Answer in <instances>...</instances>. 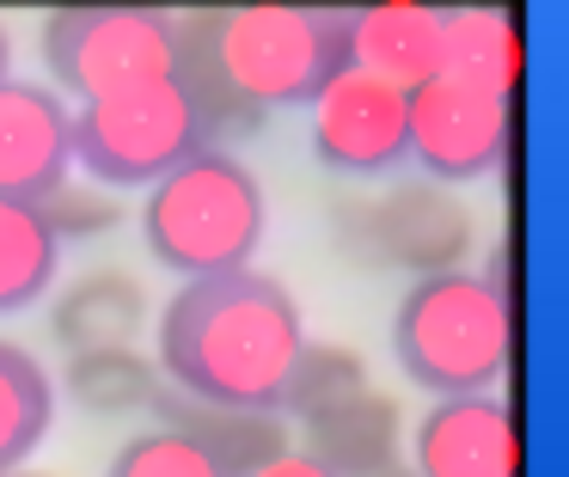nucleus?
I'll return each mask as SVG.
<instances>
[{
	"instance_id": "nucleus-19",
	"label": "nucleus",
	"mask_w": 569,
	"mask_h": 477,
	"mask_svg": "<svg viewBox=\"0 0 569 477\" xmlns=\"http://www.w3.org/2000/svg\"><path fill=\"white\" fill-rule=\"evenodd\" d=\"M62 391L92 416H123V410H153L166 379L141 349H92V355H68Z\"/></svg>"
},
{
	"instance_id": "nucleus-6",
	"label": "nucleus",
	"mask_w": 569,
	"mask_h": 477,
	"mask_svg": "<svg viewBox=\"0 0 569 477\" xmlns=\"http://www.w3.org/2000/svg\"><path fill=\"white\" fill-rule=\"evenodd\" d=\"M68 141H74V166H87V178L99 190H148L178 159L209 147L190 98L178 92V80L80 105Z\"/></svg>"
},
{
	"instance_id": "nucleus-4",
	"label": "nucleus",
	"mask_w": 569,
	"mask_h": 477,
	"mask_svg": "<svg viewBox=\"0 0 569 477\" xmlns=\"http://www.w3.org/2000/svg\"><path fill=\"white\" fill-rule=\"evenodd\" d=\"M263 183L233 147H197L141 196V239L178 281L251 269L263 245Z\"/></svg>"
},
{
	"instance_id": "nucleus-23",
	"label": "nucleus",
	"mask_w": 569,
	"mask_h": 477,
	"mask_svg": "<svg viewBox=\"0 0 569 477\" xmlns=\"http://www.w3.org/2000/svg\"><path fill=\"white\" fill-rule=\"evenodd\" d=\"M251 477H331V471H325L319 459H307V453H300V447H288V453H276L270 465H258V471H251Z\"/></svg>"
},
{
	"instance_id": "nucleus-9",
	"label": "nucleus",
	"mask_w": 569,
	"mask_h": 477,
	"mask_svg": "<svg viewBox=\"0 0 569 477\" xmlns=\"http://www.w3.org/2000/svg\"><path fill=\"white\" fill-rule=\"evenodd\" d=\"M312 153L349 178H373V171H392L398 159H410L405 86L380 80L356 61L337 68L312 92Z\"/></svg>"
},
{
	"instance_id": "nucleus-26",
	"label": "nucleus",
	"mask_w": 569,
	"mask_h": 477,
	"mask_svg": "<svg viewBox=\"0 0 569 477\" xmlns=\"http://www.w3.org/2000/svg\"><path fill=\"white\" fill-rule=\"evenodd\" d=\"M13 477H43V471H13Z\"/></svg>"
},
{
	"instance_id": "nucleus-8",
	"label": "nucleus",
	"mask_w": 569,
	"mask_h": 477,
	"mask_svg": "<svg viewBox=\"0 0 569 477\" xmlns=\"http://www.w3.org/2000/svg\"><path fill=\"white\" fill-rule=\"evenodd\" d=\"M410 105V153L422 159V178L435 183H471L490 178L515 141V98L466 80V73L435 68L405 92Z\"/></svg>"
},
{
	"instance_id": "nucleus-22",
	"label": "nucleus",
	"mask_w": 569,
	"mask_h": 477,
	"mask_svg": "<svg viewBox=\"0 0 569 477\" xmlns=\"http://www.w3.org/2000/svg\"><path fill=\"white\" fill-rule=\"evenodd\" d=\"M38 215L50 220L56 245L68 239H92V232H111L123 220V202L111 190H99L92 178H62L50 196H38Z\"/></svg>"
},
{
	"instance_id": "nucleus-20",
	"label": "nucleus",
	"mask_w": 569,
	"mask_h": 477,
	"mask_svg": "<svg viewBox=\"0 0 569 477\" xmlns=\"http://www.w3.org/2000/svg\"><path fill=\"white\" fill-rule=\"evenodd\" d=\"M368 391V361H361L349 342H300L295 367H288L282 379V398H276V410L295 416V423H307V416H325L337 410V404L361 398Z\"/></svg>"
},
{
	"instance_id": "nucleus-7",
	"label": "nucleus",
	"mask_w": 569,
	"mask_h": 477,
	"mask_svg": "<svg viewBox=\"0 0 569 477\" xmlns=\"http://www.w3.org/2000/svg\"><path fill=\"white\" fill-rule=\"evenodd\" d=\"M337 239L356 264L405 269L417 281L466 264L471 245H478V227H471V208L447 183L405 178L386 196H343L337 202Z\"/></svg>"
},
{
	"instance_id": "nucleus-3",
	"label": "nucleus",
	"mask_w": 569,
	"mask_h": 477,
	"mask_svg": "<svg viewBox=\"0 0 569 477\" xmlns=\"http://www.w3.org/2000/svg\"><path fill=\"white\" fill-rule=\"evenodd\" d=\"M515 349V306L496 269H441L417 276L398 294L392 355L422 391L435 398H471L496 391Z\"/></svg>"
},
{
	"instance_id": "nucleus-14",
	"label": "nucleus",
	"mask_w": 569,
	"mask_h": 477,
	"mask_svg": "<svg viewBox=\"0 0 569 477\" xmlns=\"http://www.w3.org/2000/svg\"><path fill=\"white\" fill-rule=\"evenodd\" d=\"M349 61L410 92L441 68V7H422V0L356 7L349 12Z\"/></svg>"
},
{
	"instance_id": "nucleus-25",
	"label": "nucleus",
	"mask_w": 569,
	"mask_h": 477,
	"mask_svg": "<svg viewBox=\"0 0 569 477\" xmlns=\"http://www.w3.org/2000/svg\"><path fill=\"white\" fill-rule=\"evenodd\" d=\"M380 477H417V471H410V465H392V471H380Z\"/></svg>"
},
{
	"instance_id": "nucleus-24",
	"label": "nucleus",
	"mask_w": 569,
	"mask_h": 477,
	"mask_svg": "<svg viewBox=\"0 0 569 477\" xmlns=\"http://www.w3.org/2000/svg\"><path fill=\"white\" fill-rule=\"evenodd\" d=\"M0 80H13V31L0 24Z\"/></svg>"
},
{
	"instance_id": "nucleus-17",
	"label": "nucleus",
	"mask_w": 569,
	"mask_h": 477,
	"mask_svg": "<svg viewBox=\"0 0 569 477\" xmlns=\"http://www.w3.org/2000/svg\"><path fill=\"white\" fill-rule=\"evenodd\" d=\"M56 423V379L26 342L0 337V471H19V465L38 453V440Z\"/></svg>"
},
{
	"instance_id": "nucleus-15",
	"label": "nucleus",
	"mask_w": 569,
	"mask_h": 477,
	"mask_svg": "<svg viewBox=\"0 0 569 477\" xmlns=\"http://www.w3.org/2000/svg\"><path fill=\"white\" fill-rule=\"evenodd\" d=\"M141 325H148V288L129 269H87L50 306V330L68 355L129 349L141 337Z\"/></svg>"
},
{
	"instance_id": "nucleus-27",
	"label": "nucleus",
	"mask_w": 569,
	"mask_h": 477,
	"mask_svg": "<svg viewBox=\"0 0 569 477\" xmlns=\"http://www.w3.org/2000/svg\"><path fill=\"white\" fill-rule=\"evenodd\" d=\"M0 477H13V471H0Z\"/></svg>"
},
{
	"instance_id": "nucleus-13",
	"label": "nucleus",
	"mask_w": 569,
	"mask_h": 477,
	"mask_svg": "<svg viewBox=\"0 0 569 477\" xmlns=\"http://www.w3.org/2000/svg\"><path fill=\"white\" fill-rule=\"evenodd\" d=\"M153 410H160L166 428L197 440L227 477H251L258 465H270L276 453L295 447V428L276 410H233V404H202V398H184V391H160Z\"/></svg>"
},
{
	"instance_id": "nucleus-18",
	"label": "nucleus",
	"mask_w": 569,
	"mask_h": 477,
	"mask_svg": "<svg viewBox=\"0 0 569 477\" xmlns=\"http://www.w3.org/2000/svg\"><path fill=\"white\" fill-rule=\"evenodd\" d=\"M56 264H62V245H56L50 220L38 215V202L0 196V312L43 300L56 281Z\"/></svg>"
},
{
	"instance_id": "nucleus-1",
	"label": "nucleus",
	"mask_w": 569,
	"mask_h": 477,
	"mask_svg": "<svg viewBox=\"0 0 569 477\" xmlns=\"http://www.w3.org/2000/svg\"><path fill=\"white\" fill-rule=\"evenodd\" d=\"M300 342H307V318L295 294L263 269H227V276L178 281V294L160 306L153 367L166 391L233 404V410H276Z\"/></svg>"
},
{
	"instance_id": "nucleus-2",
	"label": "nucleus",
	"mask_w": 569,
	"mask_h": 477,
	"mask_svg": "<svg viewBox=\"0 0 569 477\" xmlns=\"http://www.w3.org/2000/svg\"><path fill=\"white\" fill-rule=\"evenodd\" d=\"M178 31L251 117L276 105H312V92L349 68V12L331 7H202L178 19Z\"/></svg>"
},
{
	"instance_id": "nucleus-12",
	"label": "nucleus",
	"mask_w": 569,
	"mask_h": 477,
	"mask_svg": "<svg viewBox=\"0 0 569 477\" xmlns=\"http://www.w3.org/2000/svg\"><path fill=\"white\" fill-rule=\"evenodd\" d=\"M300 453L319 459L331 477H380L405 465V410L392 391H361L325 416L300 423Z\"/></svg>"
},
{
	"instance_id": "nucleus-21",
	"label": "nucleus",
	"mask_w": 569,
	"mask_h": 477,
	"mask_svg": "<svg viewBox=\"0 0 569 477\" xmlns=\"http://www.w3.org/2000/svg\"><path fill=\"white\" fill-rule=\"evenodd\" d=\"M104 477H227V471H221V465H214L209 453L197 447V440H184L178 428L153 423V428L129 435L123 447L111 453Z\"/></svg>"
},
{
	"instance_id": "nucleus-10",
	"label": "nucleus",
	"mask_w": 569,
	"mask_h": 477,
	"mask_svg": "<svg viewBox=\"0 0 569 477\" xmlns=\"http://www.w3.org/2000/svg\"><path fill=\"white\" fill-rule=\"evenodd\" d=\"M417 477H520V423L496 391L435 398L410 428Z\"/></svg>"
},
{
	"instance_id": "nucleus-5",
	"label": "nucleus",
	"mask_w": 569,
	"mask_h": 477,
	"mask_svg": "<svg viewBox=\"0 0 569 477\" xmlns=\"http://www.w3.org/2000/svg\"><path fill=\"white\" fill-rule=\"evenodd\" d=\"M172 56L178 19L160 7H56L43 19V61L80 105L172 80Z\"/></svg>"
},
{
	"instance_id": "nucleus-16",
	"label": "nucleus",
	"mask_w": 569,
	"mask_h": 477,
	"mask_svg": "<svg viewBox=\"0 0 569 477\" xmlns=\"http://www.w3.org/2000/svg\"><path fill=\"white\" fill-rule=\"evenodd\" d=\"M441 68L515 98L527 80V37L508 7H453L441 12Z\"/></svg>"
},
{
	"instance_id": "nucleus-11",
	"label": "nucleus",
	"mask_w": 569,
	"mask_h": 477,
	"mask_svg": "<svg viewBox=\"0 0 569 477\" xmlns=\"http://www.w3.org/2000/svg\"><path fill=\"white\" fill-rule=\"evenodd\" d=\"M74 110L50 80H0V196L38 202L74 178Z\"/></svg>"
}]
</instances>
